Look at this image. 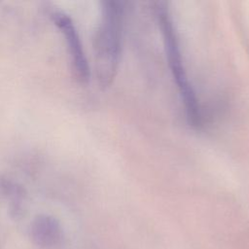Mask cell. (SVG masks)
I'll return each instance as SVG.
<instances>
[{
	"instance_id": "3957f363",
	"label": "cell",
	"mask_w": 249,
	"mask_h": 249,
	"mask_svg": "<svg viewBox=\"0 0 249 249\" xmlns=\"http://www.w3.org/2000/svg\"><path fill=\"white\" fill-rule=\"evenodd\" d=\"M53 21L65 36L68 52L71 57L73 72L81 82H87L89 77V67L83 46L72 19L63 13H54Z\"/></svg>"
},
{
	"instance_id": "277c9868",
	"label": "cell",
	"mask_w": 249,
	"mask_h": 249,
	"mask_svg": "<svg viewBox=\"0 0 249 249\" xmlns=\"http://www.w3.org/2000/svg\"><path fill=\"white\" fill-rule=\"evenodd\" d=\"M30 234L35 244L45 248L59 245L63 238L60 224L50 216L37 217L31 225Z\"/></svg>"
},
{
	"instance_id": "6da1fadb",
	"label": "cell",
	"mask_w": 249,
	"mask_h": 249,
	"mask_svg": "<svg viewBox=\"0 0 249 249\" xmlns=\"http://www.w3.org/2000/svg\"><path fill=\"white\" fill-rule=\"evenodd\" d=\"M123 25V7L118 1L103 2L95 43L96 73L101 86H108L118 69Z\"/></svg>"
},
{
	"instance_id": "7a4b0ae2",
	"label": "cell",
	"mask_w": 249,
	"mask_h": 249,
	"mask_svg": "<svg viewBox=\"0 0 249 249\" xmlns=\"http://www.w3.org/2000/svg\"><path fill=\"white\" fill-rule=\"evenodd\" d=\"M156 8L168 65L184 102L188 121L193 126H198L201 124L200 107L184 67L177 34L167 5L164 2H159Z\"/></svg>"
}]
</instances>
